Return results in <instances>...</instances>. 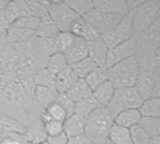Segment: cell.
<instances>
[{
  "label": "cell",
  "instance_id": "6da1fadb",
  "mask_svg": "<svg viewBox=\"0 0 160 144\" xmlns=\"http://www.w3.org/2000/svg\"><path fill=\"white\" fill-rule=\"evenodd\" d=\"M113 125L114 117L108 108H98L86 118L84 135L93 144H107L109 132Z\"/></svg>",
  "mask_w": 160,
  "mask_h": 144
},
{
  "label": "cell",
  "instance_id": "7a4b0ae2",
  "mask_svg": "<svg viewBox=\"0 0 160 144\" xmlns=\"http://www.w3.org/2000/svg\"><path fill=\"white\" fill-rule=\"evenodd\" d=\"M139 74V66L133 55L109 68V81L113 84L115 89L134 87Z\"/></svg>",
  "mask_w": 160,
  "mask_h": 144
},
{
  "label": "cell",
  "instance_id": "3957f363",
  "mask_svg": "<svg viewBox=\"0 0 160 144\" xmlns=\"http://www.w3.org/2000/svg\"><path fill=\"white\" fill-rule=\"evenodd\" d=\"M134 36L145 31L160 19L159 0H147L133 11Z\"/></svg>",
  "mask_w": 160,
  "mask_h": 144
},
{
  "label": "cell",
  "instance_id": "277c9868",
  "mask_svg": "<svg viewBox=\"0 0 160 144\" xmlns=\"http://www.w3.org/2000/svg\"><path fill=\"white\" fill-rule=\"evenodd\" d=\"M48 9L50 18L59 32H69L72 23L79 16L65 3V1H40Z\"/></svg>",
  "mask_w": 160,
  "mask_h": 144
},
{
  "label": "cell",
  "instance_id": "5b68a950",
  "mask_svg": "<svg viewBox=\"0 0 160 144\" xmlns=\"http://www.w3.org/2000/svg\"><path fill=\"white\" fill-rule=\"evenodd\" d=\"M142 101L134 87L117 88L107 108L112 115L115 117L122 111L139 109Z\"/></svg>",
  "mask_w": 160,
  "mask_h": 144
},
{
  "label": "cell",
  "instance_id": "8992f818",
  "mask_svg": "<svg viewBox=\"0 0 160 144\" xmlns=\"http://www.w3.org/2000/svg\"><path fill=\"white\" fill-rule=\"evenodd\" d=\"M133 36V13L132 11H129L122 17L114 28L101 35L100 37L110 50L116 45L129 39Z\"/></svg>",
  "mask_w": 160,
  "mask_h": 144
},
{
  "label": "cell",
  "instance_id": "52a82bcc",
  "mask_svg": "<svg viewBox=\"0 0 160 144\" xmlns=\"http://www.w3.org/2000/svg\"><path fill=\"white\" fill-rule=\"evenodd\" d=\"M134 37L136 39L135 55L159 50L160 19L145 31Z\"/></svg>",
  "mask_w": 160,
  "mask_h": 144
},
{
  "label": "cell",
  "instance_id": "ba28073f",
  "mask_svg": "<svg viewBox=\"0 0 160 144\" xmlns=\"http://www.w3.org/2000/svg\"><path fill=\"white\" fill-rule=\"evenodd\" d=\"M123 16L120 15H112L99 12L96 9H92L82 18L87 22L96 31L97 33L101 36L108 31L114 28L117 23L120 22Z\"/></svg>",
  "mask_w": 160,
  "mask_h": 144
},
{
  "label": "cell",
  "instance_id": "9c48e42d",
  "mask_svg": "<svg viewBox=\"0 0 160 144\" xmlns=\"http://www.w3.org/2000/svg\"><path fill=\"white\" fill-rule=\"evenodd\" d=\"M134 88L142 100L149 98H159L160 75L158 74H139Z\"/></svg>",
  "mask_w": 160,
  "mask_h": 144
},
{
  "label": "cell",
  "instance_id": "30bf717a",
  "mask_svg": "<svg viewBox=\"0 0 160 144\" xmlns=\"http://www.w3.org/2000/svg\"><path fill=\"white\" fill-rule=\"evenodd\" d=\"M28 46L29 51L34 57L44 61H47L50 56L58 52L54 38L40 37L34 35L28 40Z\"/></svg>",
  "mask_w": 160,
  "mask_h": 144
},
{
  "label": "cell",
  "instance_id": "8fae6325",
  "mask_svg": "<svg viewBox=\"0 0 160 144\" xmlns=\"http://www.w3.org/2000/svg\"><path fill=\"white\" fill-rule=\"evenodd\" d=\"M135 52H136V39L135 37L133 36L129 39L109 50L106 67L108 68L112 67L115 64L135 55Z\"/></svg>",
  "mask_w": 160,
  "mask_h": 144
},
{
  "label": "cell",
  "instance_id": "7c38bea8",
  "mask_svg": "<svg viewBox=\"0 0 160 144\" xmlns=\"http://www.w3.org/2000/svg\"><path fill=\"white\" fill-rule=\"evenodd\" d=\"M140 69V74H158L160 67L159 50L134 55Z\"/></svg>",
  "mask_w": 160,
  "mask_h": 144
},
{
  "label": "cell",
  "instance_id": "4fadbf2b",
  "mask_svg": "<svg viewBox=\"0 0 160 144\" xmlns=\"http://www.w3.org/2000/svg\"><path fill=\"white\" fill-rule=\"evenodd\" d=\"M59 94L54 87H45V86H35L33 91V97L38 105L42 111H45L50 105L56 102Z\"/></svg>",
  "mask_w": 160,
  "mask_h": 144
},
{
  "label": "cell",
  "instance_id": "5bb4252c",
  "mask_svg": "<svg viewBox=\"0 0 160 144\" xmlns=\"http://www.w3.org/2000/svg\"><path fill=\"white\" fill-rule=\"evenodd\" d=\"M108 52L109 49L101 37L88 42V57L94 61L98 67H106Z\"/></svg>",
  "mask_w": 160,
  "mask_h": 144
},
{
  "label": "cell",
  "instance_id": "9a60e30c",
  "mask_svg": "<svg viewBox=\"0 0 160 144\" xmlns=\"http://www.w3.org/2000/svg\"><path fill=\"white\" fill-rule=\"evenodd\" d=\"M94 9L112 15H126L128 10L126 0H98L93 1Z\"/></svg>",
  "mask_w": 160,
  "mask_h": 144
},
{
  "label": "cell",
  "instance_id": "2e32d148",
  "mask_svg": "<svg viewBox=\"0 0 160 144\" xmlns=\"http://www.w3.org/2000/svg\"><path fill=\"white\" fill-rule=\"evenodd\" d=\"M68 66L88 57V42L82 38L75 37V39L65 54Z\"/></svg>",
  "mask_w": 160,
  "mask_h": 144
},
{
  "label": "cell",
  "instance_id": "e0dca14e",
  "mask_svg": "<svg viewBox=\"0 0 160 144\" xmlns=\"http://www.w3.org/2000/svg\"><path fill=\"white\" fill-rule=\"evenodd\" d=\"M86 119L80 114L73 113L63 123V132L68 138L84 134Z\"/></svg>",
  "mask_w": 160,
  "mask_h": 144
},
{
  "label": "cell",
  "instance_id": "ac0fdd59",
  "mask_svg": "<svg viewBox=\"0 0 160 144\" xmlns=\"http://www.w3.org/2000/svg\"><path fill=\"white\" fill-rule=\"evenodd\" d=\"M69 32L73 34L75 37H78L80 38H82L86 40L87 42L100 37L97 31L87 22H85L82 17H79L70 26Z\"/></svg>",
  "mask_w": 160,
  "mask_h": 144
},
{
  "label": "cell",
  "instance_id": "d6986e66",
  "mask_svg": "<svg viewBox=\"0 0 160 144\" xmlns=\"http://www.w3.org/2000/svg\"><path fill=\"white\" fill-rule=\"evenodd\" d=\"M78 81H79V78L75 75L71 67L68 66L61 73L55 76L54 88L58 94H66L73 87V85Z\"/></svg>",
  "mask_w": 160,
  "mask_h": 144
},
{
  "label": "cell",
  "instance_id": "ffe728a7",
  "mask_svg": "<svg viewBox=\"0 0 160 144\" xmlns=\"http://www.w3.org/2000/svg\"><path fill=\"white\" fill-rule=\"evenodd\" d=\"M24 137L28 143L42 144L46 142L48 136L46 134L41 119L36 120L25 128Z\"/></svg>",
  "mask_w": 160,
  "mask_h": 144
},
{
  "label": "cell",
  "instance_id": "44dd1931",
  "mask_svg": "<svg viewBox=\"0 0 160 144\" xmlns=\"http://www.w3.org/2000/svg\"><path fill=\"white\" fill-rule=\"evenodd\" d=\"M114 91L115 87L108 80L95 88L92 92V96L101 107H107L113 97Z\"/></svg>",
  "mask_w": 160,
  "mask_h": 144
},
{
  "label": "cell",
  "instance_id": "7402d4cb",
  "mask_svg": "<svg viewBox=\"0 0 160 144\" xmlns=\"http://www.w3.org/2000/svg\"><path fill=\"white\" fill-rule=\"evenodd\" d=\"M142 118V115L138 109H132V110H126L120 112L118 114L114 117V125L130 128L136 125H139V122Z\"/></svg>",
  "mask_w": 160,
  "mask_h": 144
},
{
  "label": "cell",
  "instance_id": "603a6c76",
  "mask_svg": "<svg viewBox=\"0 0 160 144\" xmlns=\"http://www.w3.org/2000/svg\"><path fill=\"white\" fill-rule=\"evenodd\" d=\"M5 36L8 44L18 45L28 41L34 36V32L10 25L8 29L6 31Z\"/></svg>",
  "mask_w": 160,
  "mask_h": 144
},
{
  "label": "cell",
  "instance_id": "cb8c5ba5",
  "mask_svg": "<svg viewBox=\"0 0 160 144\" xmlns=\"http://www.w3.org/2000/svg\"><path fill=\"white\" fill-rule=\"evenodd\" d=\"M66 95L73 103L76 104L87 97H90L92 96V90L86 84L84 80L79 79V81L73 85V87L66 93Z\"/></svg>",
  "mask_w": 160,
  "mask_h": 144
},
{
  "label": "cell",
  "instance_id": "d4e9b609",
  "mask_svg": "<svg viewBox=\"0 0 160 144\" xmlns=\"http://www.w3.org/2000/svg\"><path fill=\"white\" fill-rule=\"evenodd\" d=\"M109 80V68L107 67H97L85 79L84 82L93 90Z\"/></svg>",
  "mask_w": 160,
  "mask_h": 144
},
{
  "label": "cell",
  "instance_id": "484cf974",
  "mask_svg": "<svg viewBox=\"0 0 160 144\" xmlns=\"http://www.w3.org/2000/svg\"><path fill=\"white\" fill-rule=\"evenodd\" d=\"M108 142L111 144H133L128 128L113 125L109 132Z\"/></svg>",
  "mask_w": 160,
  "mask_h": 144
},
{
  "label": "cell",
  "instance_id": "4316f807",
  "mask_svg": "<svg viewBox=\"0 0 160 144\" xmlns=\"http://www.w3.org/2000/svg\"><path fill=\"white\" fill-rule=\"evenodd\" d=\"M68 67V64L66 60L65 55L60 52H56L48 58L45 68L53 76H57Z\"/></svg>",
  "mask_w": 160,
  "mask_h": 144
},
{
  "label": "cell",
  "instance_id": "83f0119b",
  "mask_svg": "<svg viewBox=\"0 0 160 144\" xmlns=\"http://www.w3.org/2000/svg\"><path fill=\"white\" fill-rule=\"evenodd\" d=\"M69 67H71V69L73 70V72L79 79L84 80L98 66L89 57H86Z\"/></svg>",
  "mask_w": 160,
  "mask_h": 144
},
{
  "label": "cell",
  "instance_id": "f1b7e54d",
  "mask_svg": "<svg viewBox=\"0 0 160 144\" xmlns=\"http://www.w3.org/2000/svg\"><path fill=\"white\" fill-rule=\"evenodd\" d=\"M138 110L142 117H159L160 98H149L143 100Z\"/></svg>",
  "mask_w": 160,
  "mask_h": 144
},
{
  "label": "cell",
  "instance_id": "f546056e",
  "mask_svg": "<svg viewBox=\"0 0 160 144\" xmlns=\"http://www.w3.org/2000/svg\"><path fill=\"white\" fill-rule=\"evenodd\" d=\"M101 106L96 101V99L91 96L90 97H87L78 103L75 104L74 108V113L80 114L85 119L98 108H100Z\"/></svg>",
  "mask_w": 160,
  "mask_h": 144
},
{
  "label": "cell",
  "instance_id": "4dcf8cb0",
  "mask_svg": "<svg viewBox=\"0 0 160 144\" xmlns=\"http://www.w3.org/2000/svg\"><path fill=\"white\" fill-rule=\"evenodd\" d=\"M32 81L35 86L54 87L55 76L50 73L45 67H42L35 72V74L32 76Z\"/></svg>",
  "mask_w": 160,
  "mask_h": 144
},
{
  "label": "cell",
  "instance_id": "1f68e13d",
  "mask_svg": "<svg viewBox=\"0 0 160 144\" xmlns=\"http://www.w3.org/2000/svg\"><path fill=\"white\" fill-rule=\"evenodd\" d=\"M40 119L43 123V126H44V128L48 137H53V136L63 133V123L52 119L45 112L41 113Z\"/></svg>",
  "mask_w": 160,
  "mask_h": 144
},
{
  "label": "cell",
  "instance_id": "d6a6232c",
  "mask_svg": "<svg viewBox=\"0 0 160 144\" xmlns=\"http://www.w3.org/2000/svg\"><path fill=\"white\" fill-rule=\"evenodd\" d=\"M139 126L150 138L160 136V117H142Z\"/></svg>",
  "mask_w": 160,
  "mask_h": 144
},
{
  "label": "cell",
  "instance_id": "836d02e7",
  "mask_svg": "<svg viewBox=\"0 0 160 144\" xmlns=\"http://www.w3.org/2000/svg\"><path fill=\"white\" fill-rule=\"evenodd\" d=\"M58 33H59L58 28L55 26V24L50 18L44 21H40V23L37 28V30L35 31L34 35L40 37L54 38Z\"/></svg>",
  "mask_w": 160,
  "mask_h": 144
},
{
  "label": "cell",
  "instance_id": "e575fe53",
  "mask_svg": "<svg viewBox=\"0 0 160 144\" xmlns=\"http://www.w3.org/2000/svg\"><path fill=\"white\" fill-rule=\"evenodd\" d=\"M0 126L3 131L13 132L18 134H23L25 132V127L18 121L0 113Z\"/></svg>",
  "mask_w": 160,
  "mask_h": 144
},
{
  "label": "cell",
  "instance_id": "d590c367",
  "mask_svg": "<svg viewBox=\"0 0 160 144\" xmlns=\"http://www.w3.org/2000/svg\"><path fill=\"white\" fill-rule=\"evenodd\" d=\"M74 39H75V36L70 32H59L54 37V40L57 45L58 52L65 55L66 52L70 48V46L72 45Z\"/></svg>",
  "mask_w": 160,
  "mask_h": 144
},
{
  "label": "cell",
  "instance_id": "8d00e7d4",
  "mask_svg": "<svg viewBox=\"0 0 160 144\" xmlns=\"http://www.w3.org/2000/svg\"><path fill=\"white\" fill-rule=\"evenodd\" d=\"M65 3L79 16L82 17L92 9H94L93 1L78 0V1H65Z\"/></svg>",
  "mask_w": 160,
  "mask_h": 144
},
{
  "label": "cell",
  "instance_id": "74e56055",
  "mask_svg": "<svg viewBox=\"0 0 160 144\" xmlns=\"http://www.w3.org/2000/svg\"><path fill=\"white\" fill-rule=\"evenodd\" d=\"M39 23H40V20H38V18H36L34 16H27V17H22V18L17 19L11 25L18 27V28L29 30V31H32L35 33V31L38 27Z\"/></svg>",
  "mask_w": 160,
  "mask_h": 144
},
{
  "label": "cell",
  "instance_id": "f35d334b",
  "mask_svg": "<svg viewBox=\"0 0 160 144\" xmlns=\"http://www.w3.org/2000/svg\"><path fill=\"white\" fill-rule=\"evenodd\" d=\"M32 16L38 18L40 21L50 19L48 9L40 3V1H27Z\"/></svg>",
  "mask_w": 160,
  "mask_h": 144
},
{
  "label": "cell",
  "instance_id": "ab89813d",
  "mask_svg": "<svg viewBox=\"0 0 160 144\" xmlns=\"http://www.w3.org/2000/svg\"><path fill=\"white\" fill-rule=\"evenodd\" d=\"M129 132L131 142L133 144H147L150 140L149 135L139 125L130 127Z\"/></svg>",
  "mask_w": 160,
  "mask_h": 144
},
{
  "label": "cell",
  "instance_id": "60d3db41",
  "mask_svg": "<svg viewBox=\"0 0 160 144\" xmlns=\"http://www.w3.org/2000/svg\"><path fill=\"white\" fill-rule=\"evenodd\" d=\"M50 117H52V119L59 121L61 123H64V121L67 119L68 115L67 112H65V110L58 104V103H53L52 105H50L45 111H44Z\"/></svg>",
  "mask_w": 160,
  "mask_h": 144
},
{
  "label": "cell",
  "instance_id": "b9f144b4",
  "mask_svg": "<svg viewBox=\"0 0 160 144\" xmlns=\"http://www.w3.org/2000/svg\"><path fill=\"white\" fill-rule=\"evenodd\" d=\"M56 103H58L67 112L68 117L71 114L74 113V108H75V103H73L66 94H59Z\"/></svg>",
  "mask_w": 160,
  "mask_h": 144
},
{
  "label": "cell",
  "instance_id": "7bdbcfd3",
  "mask_svg": "<svg viewBox=\"0 0 160 144\" xmlns=\"http://www.w3.org/2000/svg\"><path fill=\"white\" fill-rule=\"evenodd\" d=\"M18 8V14H19V19L22 17H27V16H32L29 6L27 4V1H22V0H16L15 1Z\"/></svg>",
  "mask_w": 160,
  "mask_h": 144
},
{
  "label": "cell",
  "instance_id": "ee69618b",
  "mask_svg": "<svg viewBox=\"0 0 160 144\" xmlns=\"http://www.w3.org/2000/svg\"><path fill=\"white\" fill-rule=\"evenodd\" d=\"M68 137L63 132L59 135L53 136V137H48L46 142L47 144H67L68 142Z\"/></svg>",
  "mask_w": 160,
  "mask_h": 144
},
{
  "label": "cell",
  "instance_id": "f6af8a7d",
  "mask_svg": "<svg viewBox=\"0 0 160 144\" xmlns=\"http://www.w3.org/2000/svg\"><path fill=\"white\" fill-rule=\"evenodd\" d=\"M67 144H93L91 141L84 135H78L68 139Z\"/></svg>",
  "mask_w": 160,
  "mask_h": 144
},
{
  "label": "cell",
  "instance_id": "bcb514c9",
  "mask_svg": "<svg viewBox=\"0 0 160 144\" xmlns=\"http://www.w3.org/2000/svg\"><path fill=\"white\" fill-rule=\"evenodd\" d=\"M11 24L8 22V21L7 20V18L5 17L3 10L0 11V34H5L6 31L8 29V27Z\"/></svg>",
  "mask_w": 160,
  "mask_h": 144
},
{
  "label": "cell",
  "instance_id": "7dc6e473",
  "mask_svg": "<svg viewBox=\"0 0 160 144\" xmlns=\"http://www.w3.org/2000/svg\"><path fill=\"white\" fill-rule=\"evenodd\" d=\"M143 2H144V0H128V1H126L128 12L133 11L139 6H141Z\"/></svg>",
  "mask_w": 160,
  "mask_h": 144
},
{
  "label": "cell",
  "instance_id": "c3c4849f",
  "mask_svg": "<svg viewBox=\"0 0 160 144\" xmlns=\"http://www.w3.org/2000/svg\"><path fill=\"white\" fill-rule=\"evenodd\" d=\"M147 144H160V136L150 138V140H149Z\"/></svg>",
  "mask_w": 160,
  "mask_h": 144
},
{
  "label": "cell",
  "instance_id": "681fc988",
  "mask_svg": "<svg viewBox=\"0 0 160 144\" xmlns=\"http://www.w3.org/2000/svg\"><path fill=\"white\" fill-rule=\"evenodd\" d=\"M8 2V1H5V0H0V11H2V10H3V9L5 8V7L7 6Z\"/></svg>",
  "mask_w": 160,
  "mask_h": 144
},
{
  "label": "cell",
  "instance_id": "f907efd6",
  "mask_svg": "<svg viewBox=\"0 0 160 144\" xmlns=\"http://www.w3.org/2000/svg\"><path fill=\"white\" fill-rule=\"evenodd\" d=\"M2 132H3V129H2V127H1V126H0V135H1Z\"/></svg>",
  "mask_w": 160,
  "mask_h": 144
},
{
  "label": "cell",
  "instance_id": "816d5d0a",
  "mask_svg": "<svg viewBox=\"0 0 160 144\" xmlns=\"http://www.w3.org/2000/svg\"><path fill=\"white\" fill-rule=\"evenodd\" d=\"M42 144H47V142H44V143H42Z\"/></svg>",
  "mask_w": 160,
  "mask_h": 144
},
{
  "label": "cell",
  "instance_id": "f5cc1de1",
  "mask_svg": "<svg viewBox=\"0 0 160 144\" xmlns=\"http://www.w3.org/2000/svg\"><path fill=\"white\" fill-rule=\"evenodd\" d=\"M107 144H111V143H110V142H108V143H107Z\"/></svg>",
  "mask_w": 160,
  "mask_h": 144
}]
</instances>
